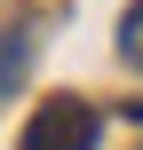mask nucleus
Returning a JSON list of instances; mask_svg holds the SVG:
<instances>
[{
	"label": "nucleus",
	"instance_id": "nucleus-1",
	"mask_svg": "<svg viewBox=\"0 0 143 150\" xmlns=\"http://www.w3.org/2000/svg\"><path fill=\"white\" fill-rule=\"evenodd\" d=\"M96 134H103V119H96L80 95H56V103H40V111H32L24 150H96Z\"/></svg>",
	"mask_w": 143,
	"mask_h": 150
},
{
	"label": "nucleus",
	"instance_id": "nucleus-2",
	"mask_svg": "<svg viewBox=\"0 0 143 150\" xmlns=\"http://www.w3.org/2000/svg\"><path fill=\"white\" fill-rule=\"evenodd\" d=\"M24 71H32V32H0V95H16Z\"/></svg>",
	"mask_w": 143,
	"mask_h": 150
},
{
	"label": "nucleus",
	"instance_id": "nucleus-3",
	"mask_svg": "<svg viewBox=\"0 0 143 150\" xmlns=\"http://www.w3.org/2000/svg\"><path fill=\"white\" fill-rule=\"evenodd\" d=\"M119 55H127V63L143 71V0L127 8V16H119Z\"/></svg>",
	"mask_w": 143,
	"mask_h": 150
}]
</instances>
